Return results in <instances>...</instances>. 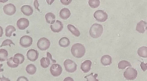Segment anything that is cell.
I'll return each instance as SVG.
<instances>
[{
    "mask_svg": "<svg viewBox=\"0 0 147 81\" xmlns=\"http://www.w3.org/2000/svg\"><path fill=\"white\" fill-rule=\"evenodd\" d=\"M50 71L54 76L57 77L62 73V69L61 66L58 64H53L50 67Z\"/></svg>",
    "mask_w": 147,
    "mask_h": 81,
    "instance_id": "9c48e42d",
    "label": "cell"
},
{
    "mask_svg": "<svg viewBox=\"0 0 147 81\" xmlns=\"http://www.w3.org/2000/svg\"><path fill=\"white\" fill-rule=\"evenodd\" d=\"M88 3L89 5L92 8H95L99 6L100 1L99 0H90Z\"/></svg>",
    "mask_w": 147,
    "mask_h": 81,
    "instance_id": "f1b7e54d",
    "label": "cell"
},
{
    "mask_svg": "<svg viewBox=\"0 0 147 81\" xmlns=\"http://www.w3.org/2000/svg\"><path fill=\"white\" fill-rule=\"evenodd\" d=\"M3 9L5 13L9 16L14 14L16 11L15 6L11 3H9L5 5L3 7Z\"/></svg>",
    "mask_w": 147,
    "mask_h": 81,
    "instance_id": "30bf717a",
    "label": "cell"
},
{
    "mask_svg": "<svg viewBox=\"0 0 147 81\" xmlns=\"http://www.w3.org/2000/svg\"><path fill=\"white\" fill-rule=\"evenodd\" d=\"M34 5L36 9H37L39 11H40L38 7L39 6V4L38 3L37 0H35L34 3Z\"/></svg>",
    "mask_w": 147,
    "mask_h": 81,
    "instance_id": "e575fe53",
    "label": "cell"
},
{
    "mask_svg": "<svg viewBox=\"0 0 147 81\" xmlns=\"http://www.w3.org/2000/svg\"><path fill=\"white\" fill-rule=\"evenodd\" d=\"M147 23L143 20H142L137 23L136 30L139 32L143 33L146 30Z\"/></svg>",
    "mask_w": 147,
    "mask_h": 81,
    "instance_id": "2e32d148",
    "label": "cell"
},
{
    "mask_svg": "<svg viewBox=\"0 0 147 81\" xmlns=\"http://www.w3.org/2000/svg\"><path fill=\"white\" fill-rule=\"evenodd\" d=\"M100 61L104 66L109 65L112 63V59L109 55H105L101 57Z\"/></svg>",
    "mask_w": 147,
    "mask_h": 81,
    "instance_id": "d6986e66",
    "label": "cell"
},
{
    "mask_svg": "<svg viewBox=\"0 0 147 81\" xmlns=\"http://www.w3.org/2000/svg\"><path fill=\"white\" fill-rule=\"evenodd\" d=\"M32 38L27 35L22 36L20 40V45L24 48L30 47L32 45Z\"/></svg>",
    "mask_w": 147,
    "mask_h": 81,
    "instance_id": "ba28073f",
    "label": "cell"
},
{
    "mask_svg": "<svg viewBox=\"0 0 147 81\" xmlns=\"http://www.w3.org/2000/svg\"><path fill=\"white\" fill-rule=\"evenodd\" d=\"M71 13L69 9L63 8L61 9L59 12V16L62 19L67 20L70 16Z\"/></svg>",
    "mask_w": 147,
    "mask_h": 81,
    "instance_id": "ac0fdd59",
    "label": "cell"
},
{
    "mask_svg": "<svg viewBox=\"0 0 147 81\" xmlns=\"http://www.w3.org/2000/svg\"><path fill=\"white\" fill-rule=\"evenodd\" d=\"M8 53L7 51L4 49H0V61L6 60L7 58Z\"/></svg>",
    "mask_w": 147,
    "mask_h": 81,
    "instance_id": "484cf974",
    "label": "cell"
},
{
    "mask_svg": "<svg viewBox=\"0 0 147 81\" xmlns=\"http://www.w3.org/2000/svg\"><path fill=\"white\" fill-rule=\"evenodd\" d=\"M91 65V61L89 60H87L81 64L80 68L84 72L86 73L89 72L90 70Z\"/></svg>",
    "mask_w": 147,
    "mask_h": 81,
    "instance_id": "9a60e30c",
    "label": "cell"
},
{
    "mask_svg": "<svg viewBox=\"0 0 147 81\" xmlns=\"http://www.w3.org/2000/svg\"><path fill=\"white\" fill-rule=\"evenodd\" d=\"M16 30L15 27L12 25H9L7 26L5 28V35L8 37H10L12 33Z\"/></svg>",
    "mask_w": 147,
    "mask_h": 81,
    "instance_id": "d4e9b609",
    "label": "cell"
},
{
    "mask_svg": "<svg viewBox=\"0 0 147 81\" xmlns=\"http://www.w3.org/2000/svg\"><path fill=\"white\" fill-rule=\"evenodd\" d=\"M15 57L18 58L20 61V64L22 63L25 60V58L24 55L20 53H17L14 56Z\"/></svg>",
    "mask_w": 147,
    "mask_h": 81,
    "instance_id": "f546056e",
    "label": "cell"
},
{
    "mask_svg": "<svg viewBox=\"0 0 147 81\" xmlns=\"http://www.w3.org/2000/svg\"><path fill=\"white\" fill-rule=\"evenodd\" d=\"M131 66L130 63L126 60H122L118 64V68L120 69H124L127 67H130Z\"/></svg>",
    "mask_w": 147,
    "mask_h": 81,
    "instance_id": "4316f807",
    "label": "cell"
},
{
    "mask_svg": "<svg viewBox=\"0 0 147 81\" xmlns=\"http://www.w3.org/2000/svg\"><path fill=\"white\" fill-rule=\"evenodd\" d=\"M26 70L28 74L30 75H33L36 72L37 69L34 64H30L27 66Z\"/></svg>",
    "mask_w": 147,
    "mask_h": 81,
    "instance_id": "603a6c76",
    "label": "cell"
},
{
    "mask_svg": "<svg viewBox=\"0 0 147 81\" xmlns=\"http://www.w3.org/2000/svg\"><path fill=\"white\" fill-rule=\"evenodd\" d=\"M47 57H43L40 60L41 66L43 68H45L48 67L51 64V61L52 63H55L56 61L52 59L51 54L49 52L47 54Z\"/></svg>",
    "mask_w": 147,
    "mask_h": 81,
    "instance_id": "8992f818",
    "label": "cell"
},
{
    "mask_svg": "<svg viewBox=\"0 0 147 81\" xmlns=\"http://www.w3.org/2000/svg\"><path fill=\"white\" fill-rule=\"evenodd\" d=\"M59 43L61 47H66L69 45L70 44V41L67 37H63L59 40Z\"/></svg>",
    "mask_w": 147,
    "mask_h": 81,
    "instance_id": "44dd1931",
    "label": "cell"
},
{
    "mask_svg": "<svg viewBox=\"0 0 147 81\" xmlns=\"http://www.w3.org/2000/svg\"><path fill=\"white\" fill-rule=\"evenodd\" d=\"M137 71L132 68H128L123 73L124 77L127 80H133L135 79L137 77Z\"/></svg>",
    "mask_w": 147,
    "mask_h": 81,
    "instance_id": "3957f363",
    "label": "cell"
},
{
    "mask_svg": "<svg viewBox=\"0 0 147 81\" xmlns=\"http://www.w3.org/2000/svg\"><path fill=\"white\" fill-rule=\"evenodd\" d=\"M63 81H74L73 79L70 77H67L65 78Z\"/></svg>",
    "mask_w": 147,
    "mask_h": 81,
    "instance_id": "8d00e7d4",
    "label": "cell"
},
{
    "mask_svg": "<svg viewBox=\"0 0 147 81\" xmlns=\"http://www.w3.org/2000/svg\"><path fill=\"white\" fill-rule=\"evenodd\" d=\"M50 41L45 37L40 38L38 41L37 44L38 48L42 51L47 49L50 46Z\"/></svg>",
    "mask_w": 147,
    "mask_h": 81,
    "instance_id": "5b68a950",
    "label": "cell"
},
{
    "mask_svg": "<svg viewBox=\"0 0 147 81\" xmlns=\"http://www.w3.org/2000/svg\"><path fill=\"white\" fill-rule=\"evenodd\" d=\"M94 17L98 21L104 22L108 18L107 14L103 10H99L96 11L94 14Z\"/></svg>",
    "mask_w": 147,
    "mask_h": 81,
    "instance_id": "52a82bcc",
    "label": "cell"
},
{
    "mask_svg": "<svg viewBox=\"0 0 147 81\" xmlns=\"http://www.w3.org/2000/svg\"><path fill=\"white\" fill-rule=\"evenodd\" d=\"M142 70L144 71H145L147 70V64L143 62H141L140 65Z\"/></svg>",
    "mask_w": 147,
    "mask_h": 81,
    "instance_id": "1f68e13d",
    "label": "cell"
},
{
    "mask_svg": "<svg viewBox=\"0 0 147 81\" xmlns=\"http://www.w3.org/2000/svg\"><path fill=\"white\" fill-rule=\"evenodd\" d=\"M54 0H46V1L48 5H51Z\"/></svg>",
    "mask_w": 147,
    "mask_h": 81,
    "instance_id": "f35d334b",
    "label": "cell"
},
{
    "mask_svg": "<svg viewBox=\"0 0 147 81\" xmlns=\"http://www.w3.org/2000/svg\"><path fill=\"white\" fill-rule=\"evenodd\" d=\"M7 63L9 67L15 68L18 67L20 64V61L17 58L11 57L7 60Z\"/></svg>",
    "mask_w": 147,
    "mask_h": 81,
    "instance_id": "5bb4252c",
    "label": "cell"
},
{
    "mask_svg": "<svg viewBox=\"0 0 147 81\" xmlns=\"http://www.w3.org/2000/svg\"><path fill=\"white\" fill-rule=\"evenodd\" d=\"M86 50L84 47L80 43L74 44L71 49V52L74 56L77 58L83 57L85 53Z\"/></svg>",
    "mask_w": 147,
    "mask_h": 81,
    "instance_id": "6da1fadb",
    "label": "cell"
},
{
    "mask_svg": "<svg viewBox=\"0 0 147 81\" xmlns=\"http://www.w3.org/2000/svg\"><path fill=\"white\" fill-rule=\"evenodd\" d=\"M137 53L139 56L144 57H147V48L146 47L143 46L138 48Z\"/></svg>",
    "mask_w": 147,
    "mask_h": 81,
    "instance_id": "cb8c5ba5",
    "label": "cell"
},
{
    "mask_svg": "<svg viewBox=\"0 0 147 81\" xmlns=\"http://www.w3.org/2000/svg\"><path fill=\"white\" fill-rule=\"evenodd\" d=\"M63 64L65 70L69 73L74 72L77 70V65L71 59L65 60Z\"/></svg>",
    "mask_w": 147,
    "mask_h": 81,
    "instance_id": "277c9868",
    "label": "cell"
},
{
    "mask_svg": "<svg viewBox=\"0 0 147 81\" xmlns=\"http://www.w3.org/2000/svg\"><path fill=\"white\" fill-rule=\"evenodd\" d=\"M3 65V64H0V72H2L4 71L3 69L1 68Z\"/></svg>",
    "mask_w": 147,
    "mask_h": 81,
    "instance_id": "ab89813d",
    "label": "cell"
},
{
    "mask_svg": "<svg viewBox=\"0 0 147 81\" xmlns=\"http://www.w3.org/2000/svg\"><path fill=\"white\" fill-rule=\"evenodd\" d=\"M98 76V74H95L94 75L93 73H91L85 76L84 78L87 79L86 81H99L98 80L96 79Z\"/></svg>",
    "mask_w": 147,
    "mask_h": 81,
    "instance_id": "83f0119b",
    "label": "cell"
},
{
    "mask_svg": "<svg viewBox=\"0 0 147 81\" xmlns=\"http://www.w3.org/2000/svg\"><path fill=\"white\" fill-rule=\"evenodd\" d=\"M50 27L53 32L58 33L62 30L63 25L61 21L56 20L53 24H51Z\"/></svg>",
    "mask_w": 147,
    "mask_h": 81,
    "instance_id": "4fadbf2b",
    "label": "cell"
},
{
    "mask_svg": "<svg viewBox=\"0 0 147 81\" xmlns=\"http://www.w3.org/2000/svg\"><path fill=\"white\" fill-rule=\"evenodd\" d=\"M16 25L19 29L24 30L29 26V21L26 18H21L17 21Z\"/></svg>",
    "mask_w": 147,
    "mask_h": 81,
    "instance_id": "8fae6325",
    "label": "cell"
},
{
    "mask_svg": "<svg viewBox=\"0 0 147 81\" xmlns=\"http://www.w3.org/2000/svg\"><path fill=\"white\" fill-rule=\"evenodd\" d=\"M3 34V28L0 26V37H1Z\"/></svg>",
    "mask_w": 147,
    "mask_h": 81,
    "instance_id": "74e56055",
    "label": "cell"
},
{
    "mask_svg": "<svg viewBox=\"0 0 147 81\" xmlns=\"http://www.w3.org/2000/svg\"><path fill=\"white\" fill-rule=\"evenodd\" d=\"M68 30L74 36L78 37L80 35V33L79 31L73 25L69 24L67 26Z\"/></svg>",
    "mask_w": 147,
    "mask_h": 81,
    "instance_id": "7402d4cb",
    "label": "cell"
},
{
    "mask_svg": "<svg viewBox=\"0 0 147 81\" xmlns=\"http://www.w3.org/2000/svg\"><path fill=\"white\" fill-rule=\"evenodd\" d=\"M16 81H29L28 79L26 77L24 76L19 77Z\"/></svg>",
    "mask_w": 147,
    "mask_h": 81,
    "instance_id": "d6a6232c",
    "label": "cell"
},
{
    "mask_svg": "<svg viewBox=\"0 0 147 81\" xmlns=\"http://www.w3.org/2000/svg\"><path fill=\"white\" fill-rule=\"evenodd\" d=\"M38 55L39 53L37 51L32 49L28 50L26 54L28 59L32 62L34 61L37 59Z\"/></svg>",
    "mask_w": 147,
    "mask_h": 81,
    "instance_id": "7c38bea8",
    "label": "cell"
},
{
    "mask_svg": "<svg viewBox=\"0 0 147 81\" xmlns=\"http://www.w3.org/2000/svg\"><path fill=\"white\" fill-rule=\"evenodd\" d=\"M0 81H10L9 79L6 78L3 75H2V77L0 78Z\"/></svg>",
    "mask_w": 147,
    "mask_h": 81,
    "instance_id": "d590c367",
    "label": "cell"
},
{
    "mask_svg": "<svg viewBox=\"0 0 147 81\" xmlns=\"http://www.w3.org/2000/svg\"><path fill=\"white\" fill-rule=\"evenodd\" d=\"M11 44H13L15 45V44L13 43L12 41L10 39H6L3 41L1 45L0 46V47H1L3 46H5L7 45H9L10 47H11L10 45Z\"/></svg>",
    "mask_w": 147,
    "mask_h": 81,
    "instance_id": "4dcf8cb0",
    "label": "cell"
},
{
    "mask_svg": "<svg viewBox=\"0 0 147 81\" xmlns=\"http://www.w3.org/2000/svg\"><path fill=\"white\" fill-rule=\"evenodd\" d=\"M60 1L64 5H67L71 3L72 0H61Z\"/></svg>",
    "mask_w": 147,
    "mask_h": 81,
    "instance_id": "836d02e7",
    "label": "cell"
},
{
    "mask_svg": "<svg viewBox=\"0 0 147 81\" xmlns=\"http://www.w3.org/2000/svg\"><path fill=\"white\" fill-rule=\"evenodd\" d=\"M21 10L22 13L26 16H30L32 14L33 11L32 8L30 5H24L22 6Z\"/></svg>",
    "mask_w": 147,
    "mask_h": 81,
    "instance_id": "e0dca14e",
    "label": "cell"
},
{
    "mask_svg": "<svg viewBox=\"0 0 147 81\" xmlns=\"http://www.w3.org/2000/svg\"><path fill=\"white\" fill-rule=\"evenodd\" d=\"M45 18L47 22L51 24H53L55 21V16L51 12H48L45 15Z\"/></svg>",
    "mask_w": 147,
    "mask_h": 81,
    "instance_id": "ffe728a7",
    "label": "cell"
},
{
    "mask_svg": "<svg viewBox=\"0 0 147 81\" xmlns=\"http://www.w3.org/2000/svg\"><path fill=\"white\" fill-rule=\"evenodd\" d=\"M103 31L102 25L98 24H93L91 27L89 33L90 36L93 38H97L102 35Z\"/></svg>",
    "mask_w": 147,
    "mask_h": 81,
    "instance_id": "7a4b0ae2",
    "label": "cell"
}]
</instances>
